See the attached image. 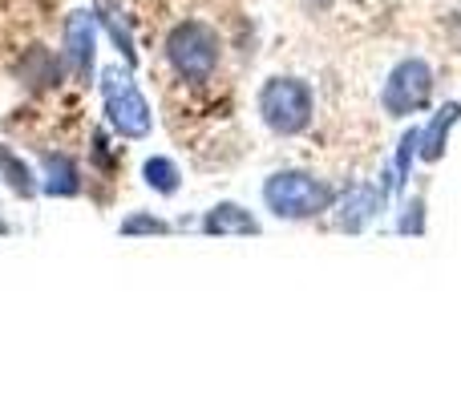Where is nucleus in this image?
Segmentation results:
<instances>
[{
	"mask_svg": "<svg viewBox=\"0 0 461 404\" xmlns=\"http://www.w3.org/2000/svg\"><path fill=\"white\" fill-rule=\"evenodd\" d=\"M332 202H336L332 183L316 178L312 170H276V175L263 178V206L276 219L303 222L332 211Z\"/></svg>",
	"mask_w": 461,
	"mask_h": 404,
	"instance_id": "f257e3e1",
	"label": "nucleus"
},
{
	"mask_svg": "<svg viewBox=\"0 0 461 404\" xmlns=\"http://www.w3.org/2000/svg\"><path fill=\"white\" fill-rule=\"evenodd\" d=\"M259 118L271 134L295 138L316 118V94L303 77H267L259 85Z\"/></svg>",
	"mask_w": 461,
	"mask_h": 404,
	"instance_id": "f03ea898",
	"label": "nucleus"
},
{
	"mask_svg": "<svg viewBox=\"0 0 461 404\" xmlns=\"http://www.w3.org/2000/svg\"><path fill=\"white\" fill-rule=\"evenodd\" d=\"M219 57H223V40H219V32L207 21H178L167 32L170 69L183 81H191V85H203V81L215 77Z\"/></svg>",
	"mask_w": 461,
	"mask_h": 404,
	"instance_id": "7ed1b4c3",
	"label": "nucleus"
},
{
	"mask_svg": "<svg viewBox=\"0 0 461 404\" xmlns=\"http://www.w3.org/2000/svg\"><path fill=\"white\" fill-rule=\"evenodd\" d=\"M102 105H105V121H110L122 138H130V142H142L154 130L150 105H146L142 89L134 85V73L122 69V65L102 69Z\"/></svg>",
	"mask_w": 461,
	"mask_h": 404,
	"instance_id": "20e7f679",
	"label": "nucleus"
},
{
	"mask_svg": "<svg viewBox=\"0 0 461 404\" xmlns=\"http://www.w3.org/2000/svg\"><path fill=\"white\" fill-rule=\"evenodd\" d=\"M433 65L425 57H401L381 85V110L389 118H413L433 102Z\"/></svg>",
	"mask_w": 461,
	"mask_h": 404,
	"instance_id": "39448f33",
	"label": "nucleus"
},
{
	"mask_svg": "<svg viewBox=\"0 0 461 404\" xmlns=\"http://www.w3.org/2000/svg\"><path fill=\"white\" fill-rule=\"evenodd\" d=\"M384 202H389V194L381 191V183H352L344 194H336L332 222L344 235H360V230L384 211Z\"/></svg>",
	"mask_w": 461,
	"mask_h": 404,
	"instance_id": "423d86ee",
	"label": "nucleus"
},
{
	"mask_svg": "<svg viewBox=\"0 0 461 404\" xmlns=\"http://www.w3.org/2000/svg\"><path fill=\"white\" fill-rule=\"evenodd\" d=\"M94 13H69V21H65V65L73 69L77 85L94 81Z\"/></svg>",
	"mask_w": 461,
	"mask_h": 404,
	"instance_id": "0eeeda50",
	"label": "nucleus"
},
{
	"mask_svg": "<svg viewBox=\"0 0 461 404\" xmlns=\"http://www.w3.org/2000/svg\"><path fill=\"white\" fill-rule=\"evenodd\" d=\"M461 121V102H446L429 121L421 126V146H417V158L421 162H441L446 158V146H449V130Z\"/></svg>",
	"mask_w": 461,
	"mask_h": 404,
	"instance_id": "6e6552de",
	"label": "nucleus"
},
{
	"mask_svg": "<svg viewBox=\"0 0 461 404\" xmlns=\"http://www.w3.org/2000/svg\"><path fill=\"white\" fill-rule=\"evenodd\" d=\"M16 77L29 89H57L61 85V57L49 53L45 45L24 49V57L16 61Z\"/></svg>",
	"mask_w": 461,
	"mask_h": 404,
	"instance_id": "1a4fd4ad",
	"label": "nucleus"
},
{
	"mask_svg": "<svg viewBox=\"0 0 461 404\" xmlns=\"http://www.w3.org/2000/svg\"><path fill=\"white\" fill-rule=\"evenodd\" d=\"M41 170H45V194L49 199H73V194H81L77 162H73L69 154L41 150Z\"/></svg>",
	"mask_w": 461,
	"mask_h": 404,
	"instance_id": "9d476101",
	"label": "nucleus"
},
{
	"mask_svg": "<svg viewBox=\"0 0 461 404\" xmlns=\"http://www.w3.org/2000/svg\"><path fill=\"white\" fill-rule=\"evenodd\" d=\"M203 235H259V219L239 202H219L203 214Z\"/></svg>",
	"mask_w": 461,
	"mask_h": 404,
	"instance_id": "9b49d317",
	"label": "nucleus"
},
{
	"mask_svg": "<svg viewBox=\"0 0 461 404\" xmlns=\"http://www.w3.org/2000/svg\"><path fill=\"white\" fill-rule=\"evenodd\" d=\"M142 178L150 191L158 194H178V186H183V170H178L175 158H167V154H154V158L142 162Z\"/></svg>",
	"mask_w": 461,
	"mask_h": 404,
	"instance_id": "f8f14e48",
	"label": "nucleus"
},
{
	"mask_svg": "<svg viewBox=\"0 0 461 404\" xmlns=\"http://www.w3.org/2000/svg\"><path fill=\"white\" fill-rule=\"evenodd\" d=\"M97 21H102V29L113 37V45L122 49V57H126V65H134L138 61V49H134V37H130V29L122 24V16H118V8L110 4V0H97Z\"/></svg>",
	"mask_w": 461,
	"mask_h": 404,
	"instance_id": "ddd939ff",
	"label": "nucleus"
},
{
	"mask_svg": "<svg viewBox=\"0 0 461 404\" xmlns=\"http://www.w3.org/2000/svg\"><path fill=\"white\" fill-rule=\"evenodd\" d=\"M0 178H5V183L13 186L16 199H32V194H37V183H32L29 166H24V162L16 158V154L8 150V146H0Z\"/></svg>",
	"mask_w": 461,
	"mask_h": 404,
	"instance_id": "4468645a",
	"label": "nucleus"
},
{
	"mask_svg": "<svg viewBox=\"0 0 461 404\" xmlns=\"http://www.w3.org/2000/svg\"><path fill=\"white\" fill-rule=\"evenodd\" d=\"M397 230H401V235H425V199H421V194H413V199H401Z\"/></svg>",
	"mask_w": 461,
	"mask_h": 404,
	"instance_id": "2eb2a0df",
	"label": "nucleus"
},
{
	"mask_svg": "<svg viewBox=\"0 0 461 404\" xmlns=\"http://www.w3.org/2000/svg\"><path fill=\"white\" fill-rule=\"evenodd\" d=\"M122 235H170V222L158 219V214H146V211H134L122 219Z\"/></svg>",
	"mask_w": 461,
	"mask_h": 404,
	"instance_id": "dca6fc26",
	"label": "nucleus"
},
{
	"mask_svg": "<svg viewBox=\"0 0 461 404\" xmlns=\"http://www.w3.org/2000/svg\"><path fill=\"white\" fill-rule=\"evenodd\" d=\"M308 4H316V8H324V4H328V0H308Z\"/></svg>",
	"mask_w": 461,
	"mask_h": 404,
	"instance_id": "f3484780",
	"label": "nucleus"
},
{
	"mask_svg": "<svg viewBox=\"0 0 461 404\" xmlns=\"http://www.w3.org/2000/svg\"><path fill=\"white\" fill-rule=\"evenodd\" d=\"M0 235H5V222H0Z\"/></svg>",
	"mask_w": 461,
	"mask_h": 404,
	"instance_id": "a211bd4d",
	"label": "nucleus"
}]
</instances>
